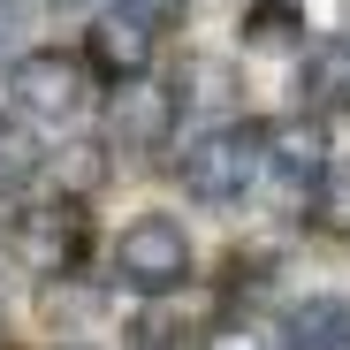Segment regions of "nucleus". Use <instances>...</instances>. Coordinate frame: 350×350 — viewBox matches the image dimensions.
<instances>
[{"instance_id": "nucleus-6", "label": "nucleus", "mask_w": 350, "mask_h": 350, "mask_svg": "<svg viewBox=\"0 0 350 350\" xmlns=\"http://www.w3.org/2000/svg\"><path fill=\"white\" fill-rule=\"evenodd\" d=\"M84 53H92V69H107L114 84H130V77H145V62H152V23L130 16V8H107V16L92 23Z\"/></svg>"}, {"instance_id": "nucleus-1", "label": "nucleus", "mask_w": 350, "mask_h": 350, "mask_svg": "<svg viewBox=\"0 0 350 350\" xmlns=\"http://www.w3.org/2000/svg\"><path fill=\"white\" fill-rule=\"evenodd\" d=\"M259 167H267V130H252V122H228V130H206V137L183 145V183L213 206L244 198L259 183Z\"/></svg>"}, {"instance_id": "nucleus-13", "label": "nucleus", "mask_w": 350, "mask_h": 350, "mask_svg": "<svg viewBox=\"0 0 350 350\" xmlns=\"http://www.w3.org/2000/svg\"><path fill=\"white\" fill-rule=\"evenodd\" d=\"M130 335H137V350H175V327H167V320H152V312H145Z\"/></svg>"}, {"instance_id": "nucleus-9", "label": "nucleus", "mask_w": 350, "mask_h": 350, "mask_svg": "<svg viewBox=\"0 0 350 350\" xmlns=\"http://www.w3.org/2000/svg\"><path fill=\"white\" fill-rule=\"evenodd\" d=\"M289 350H350V305L320 297L289 312Z\"/></svg>"}, {"instance_id": "nucleus-3", "label": "nucleus", "mask_w": 350, "mask_h": 350, "mask_svg": "<svg viewBox=\"0 0 350 350\" xmlns=\"http://www.w3.org/2000/svg\"><path fill=\"white\" fill-rule=\"evenodd\" d=\"M8 252H16L31 274H62V267H77V252H84V206L46 198V206L16 213V221H8Z\"/></svg>"}, {"instance_id": "nucleus-14", "label": "nucleus", "mask_w": 350, "mask_h": 350, "mask_svg": "<svg viewBox=\"0 0 350 350\" xmlns=\"http://www.w3.org/2000/svg\"><path fill=\"white\" fill-rule=\"evenodd\" d=\"M122 8H130V16H145V23H160V16L183 8V0H122Z\"/></svg>"}, {"instance_id": "nucleus-2", "label": "nucleus", "mask_w": 350, "mask_h": 350, "mask_svg": "<svg viewBox=\"0 0 350 350\" xmlns=\"http://www.w3.org/2000/svg\"><path fill=\"white\" fill-rule=\"evenodd\" d=\"M114 274H122L130 289H145V297H167V289L191 274V237H183V221H167V213L130 221L122 244H114Z\"/></svg>"}, {"instance_id": "nucleus-5", "label": "nucleus", "mask_w": 350, "mask_h": 350, "mask_svg": "<svg viewBox=\"0 0 350 350\" xmlns=\"http://www.w3.org/2000/svg\"><path fill=\"white\" fill-rule=\"evenodd\" d=\"M107 130H114V145H122V152H152V145H167V130H175V92L152 84V77L114 84Z\"/></svg>"}, {"instance_id": "nucleus-4", "label": "nucleus", "mask_w": 350, "mask_h": 350, "mask_svg": "<svg viewBox=\"0 0 350 350\" xmlns=\"http://www.w3.org/2000/svg\"><path fill=\"white\" fill-rule=\"evenodd\" d=\"M8 92H16L23 114H38V122H69L84 107V62H69V53H23L8 69Z\"/></svg>"}, {"instance_id": "nucleus-7", "label": "nucleus", "mask_w": 350, "mask_h": 350, "mask_svg": "<svg viewBox=\"0 0 350 350\" xmlns=\"http://www.w3.org/2000/svg\"><path fill=\"white\" fill-rule=\"evenodd\" d=\"M267 167H274V183L297 198V191H320V175H327V137L305 130V122H289V130H267Z\"/></svg>"}, {"instance_id": "nucleus-8", "label": "nucleus", "mask_w": 350, "mask_h": 350, "mask_svg": "<svg viewBox=\"0 0 350 350\" xmlns=\"http://www.w3.org/2000/svg\"><path fill=\"white\" fill-rule=\"evenodd\" d=\"M297 99H305V114H342L350 107V46H312L305 53Z\"/></svg>"}, {"instance_id": "nucleus-11", "label": "nucleus", "mask_w": 350, "mask_h": 350, "mask_svg": "<svg viewBox=\"0 0 350 350\" xmlns=\"http://www.w3.org/2000/svg\"><path fill=\"white\" fill-rule=\"evenodd\" d=\"M312 221L327 228V237H350V160L320 175V191H312Z\"/></svg>"}, {"instance_id": "nucleus-12", "label": "nucleus", "mask_w": 350, "mask_h": 350, "mask_svg": "<svg viewBox=\"0 0 350 350\" xmlns=\"http://www.w3.org/2000/svg\"><path fill=\"white\" fill-rule=\"evenodd\" d=\"M206 350H267V335H252V327H213Z\"/></svg>"}, {"instance_id": "nucleus-10", "label": "nucleus", "mask_w": 350, "mask_h": 350, "mask_svg": "<svg viewBox=\"0 0 350 350\" xmlns=\"http://www.w3.org/2000/svg\"><path fill=\"white\" fill-rule=\"evenodd\" d=\"M31 175H38V137L0 114V191H23Z\"/></svg>"}]
</instances>
